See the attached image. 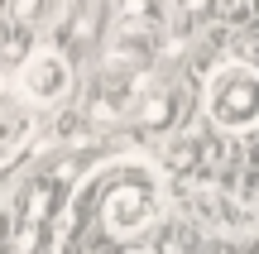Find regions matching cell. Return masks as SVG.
Returning a JSON list of instances; mask_svg holds the SVG:
<instances>
[{"instance_id": "cell-1", "label": "cell", "mask_w": 259, "mask_h": 254, "mask_svg": "<svg viewBox=\"0 0 259 254\" xmlns=\"http://www.w3.org/2000/svg\"><path fill=\"white\" fill-rule=\"evenodd\" d=\"M206 111L211 125L226 134H240L259 125V72L250 63H226L206 82Z\"/></svg>"}, {"instance_id": "cell-10", "label": "cell", "mask_w": 259, "mask_h": 254, "mask_svg": "<svg viewBox=\"0 0 259 254\" xmlns=\"http://www.w3.org/2000/svg\"><path fill=\"white\" fill-rule=\"evenodd\" d=\"M254 163H259V144H254Z\"/></svg>"}, {"instance_id": "cell-6", "label": "cell", "mask_w": 259, "mask_h": 254, "mask_svg": "<svg viewBox=\"0 0 259 254\" xmlns=\"http://www.w3.org/2000/svg\"><path fill=\"white\" fill-rule=\"evenodd\" d=\"M173 111H178V101L168 91H154L144 101V111H139V125H144V130H168V125H173Z\"/></svg>"}, {"instance_id": "cell-2", "label": "cell", "mask_w": 259, "mask_h": 254, "mask_svg": "<svg viewBox=\"0 0 259 254\" xmlns=\"http://www.w3.org/2000/svg\"><path fill=\"white\" fill-rule=\"evenodd\" d=\"M154 216H158V192H154V182H149L139 168H125L120 178L106 187V197H101L106 230H111L115 240H130V235H139V230H149V221H154Z\"/></svg>"}, {"instance_id": "cell-8", "label": "cell", "mask_w": 259, "mask_h": 254, "mask_svg": "<svg viewBox=\"0 0 259 254\" xmlns=\"http://www.w3.org/2000/svg\"><path fill=\"white\" fill-rule=\"evenodd\" d=\"M168 163H173L178 173H187V168H197V144H192V139H178L173 149H168Z\"/></svg>"}, {"instance_id": "cell-3", "label": "cell", "mask_w": 259, "mask_h": 254, "mask_svg": "<svg viewBox=\"0 0 259 254\" xmlns=\"http://www.w3.org/2000/svg\"><path fill=\"white\" fill-rule=\"evenodd\" d=\"M67 86H72V67H67V58L58 53V48H38V53L24 58V67H19V91H24L29 101L48 106V101H58Z\"/></svg>"}, {"instance_id": "cell-5", "label": "cell", "mask_w": 259, "mask_h": 254, "mask_svg": "<svg viewBox=\"0 0 259 254\" xmlns=\"http://www.w3.org/2000/svg\"><path fill=\"white\" fill-rule=\"evenodd\" d=\"M158 19H163V0H115V24L125 34L149 38V29H158Z\"/></svg>"}, {"instance_id": "cell-7", "label": "cell", "mask_w": 259, "mask_h": 254, "mask_svg": "<svg viewBox=\"0 0 259 254\" xmlns=\"http://www.w3.org/2000/svg\"><path fill=\"white\" fill-rule=\"evenodd\" d=\"M34 15H38V0H5V24L15 29V34L34 24Z\"/></svg>"}, {"instance_id": "cell-4", "label": "cell", "mask_w": 259, "mask_h": 254, "mask_svg": "<svg viewBox=\"0 0 259 254\" xmlns=\"http://www.w3.org/2000/svg\"><path fill=\"white\" fill-rule=\"evenodd\" d=\"M48 207H53V182H34V192L24 201V226L15 235V254H34V240H38V226H44Z\"/></svg>"}, {"instance_id": "cell-9", "label": "cell", "mask_w": 259, "mask_h": 254, "mask_svg": "<svg viewBox=\"0 0 259 254\" xmlns=\"http://www.w3.org/2000/svg\"><path fill=\"white\" fill-rule=\"evenodd\" d=\"M183 10H187V19H202L211 10V0H183Z\"/></svg>"}]
</instances>
